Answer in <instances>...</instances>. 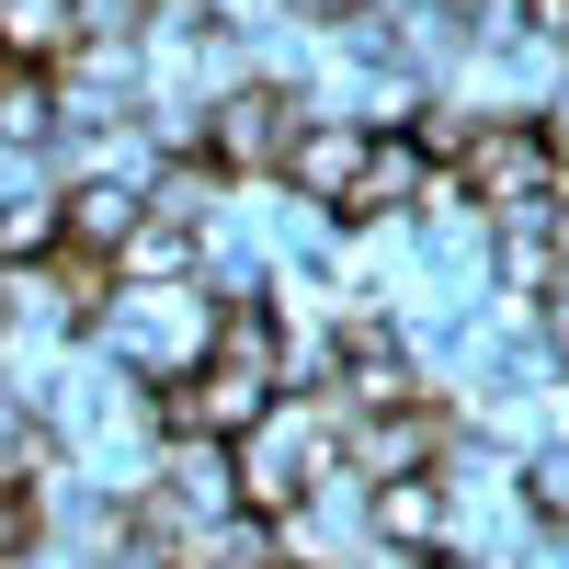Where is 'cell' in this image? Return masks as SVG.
<instances>
[{"mask_svg": "<svg viewBox=\"0 0 569 569\" xmlns=\"http://www.w3.org/2000/svg\"><path fill=\"white\" fill-rule=\"evenodd\" d=\"M547 251L569 262V194H547Z\"/></svg>", "mask_w": 569, "mask_h": 569, "instance_id": "4fadbf2b", "label": "cell"}, {"mask_svg": "<svg viewBox=\"0 0 569 569\" xmlns=\"http://www.w3.org/2000/svg\"><path fill=\"white\" fill-rule=\"evenodd\" d=\"M297 126H308V103L284 80H228L217 103H206V160L217 171H284Z\"/></svg>", "mask_w": 569, "mask_h": 569, "instance_id": "3957f363", "label": "cell"}, {"mask_svg": "<svg viewBox=\"0 0 569 569\" xmlns=\"http://www.w3.org/2000/svg\"><path fill=\"white\" fill-rule=\"evenodd\" d=\"M365 525H376V547H399V558H445V547H456V490L433 479V467L376 479V490H365Z\"/></svg>", "mask_w": 569, "mask_h": 569, "instance_id": "5b68a950", "label": "cell"}, {"mask_svg": "<svg viewBox=\"0 0 569 569\" xmlns=\"http://www.w3.org/2000/svg\"><path fill=\"white\" fill-rule=\"evenodd\" d=\"M536 330H547V342H558V353H569V262H558V273H547V297H536Z\"/></svg>", "mask_w": 569, "mask_h": 569, "instance_id": "7c38bea8", "label": "cell"}, {"mask_svg": "<svg viewBox=\"0 0 569 569\" xmlns=\"http://www.w3.org/2000/svg\"><path fill=\"white\" fill-rule=\"evenodd\" d=\"M46 251H58V194H34V182L0 194V262H46Z\"/></svg>", "mask_w": 569, "mask_h": 569, "instance_id": "30bf717a", "label": "cell"}, {"mask_svg": "<svg viewBox=\"0 0 569 569\" xmlns=\"http://www.w3.org/2000/svg\"><path fill=\"white\" fill-rule=\"evenodd\" d=\"M273 569H297V558H273Z\"/></svg>", "mask_w": 569, "mask_h": 569, "instance_id": "9a60e30c", "label": "cell"}, {"mask_svg": "<svg viewBox=\"0 0 569 569\" xmlns=\"http://www.w3.org/2000/svg\"><path fill=\"white\" fill-rule=\"evenodd\" d=\"M421 194H433V160L410 149V126H365V160H353V194H342V217L388 228V217H410Z\"/></svg>", "mask_w": 569, "mask_h": 569, "instance_id": "8992f818", "label": "cell"}, {"mask_svg": "<svg viewBox=\"0 0 569 569\" xmlns=\"http://www.w3.org/2000/svg\"><path fill=\"white\" fill-rule=\"evenodd\" d=\"M353 160H365V126L353 114H308L297 149H284V194H297V206H342L353 194Z\"/></svg>", "mask_w": 569, "mask_h": 569, "instance_id": "52a82bcc", "label": "cell"}, {"mask_svg": "<svg viewBox=\"0 0 569 569\" xmlns=\"http://www.w3.org/2000/svg\"><path fill=\"white\" fill-rule=\"evenodd\" d=\"M525 501L547 512V525H569V456H536L525 467Z\"/></svg>", "mask_w": 569, "mask_h": 569, "instance_id": "8fae6325", "label": "cell"}, {"mask_svg": "<svg viewBox=\"0 0 569 569\" xmlns=\"http://www.w3.org/2000/svg\"><path fill=\"white\" fill-rule=\"evenodd\" d=\"M91 330H103L137 376H194L206 365V330H217V297H194V284H114V308Z\"/></svg>", "mask_w": 569, "mask_h": 569, "instance_id": "7a4b0ae2", "label": "cell"}, {"mask_svg": "<svg viewBox=\"0 0 569 569\" xmlns=\"http://www.w3.org/2000/svg\"><path fill=\"white\" fill-rule=\"evenodd\" d=\"M160 501H171V512H194V525L240 512V456L206 445V433H182V445H171V467H160Z\"/></svg>", "mask_w": 569, "mask_h": 569, "instance_id": "ba28073f", "label": "cell"}, {"mask_svg": "<svg viewBox=\"0 0 569 569\" xmlns=\"http://www.w3.org/2000/svg\"><path fill=\"white\" fill-rule=\"evenodd\" d=\"M558 149H547V126H525V114H490L479 137H467V160H456V206H479V217H547V194H558Z\"/></svg>", "mask_w": 569, "mask_h": 569, "instance_id": "6da1fadb", "label": "cell"}, {"mask_svg": "<svg viewBox=\"0 0 569 569\" xmlns=\"http://www.w3.org/2000/svg\"><path fill=\"white\" fill-rule=\"evenodd\" d=\"M456 445V421L433 399H399V410H353L342 421V467L353 479H410V467H433Z\"/></svg>", "mask_w": 569, "mask_h": 569, "instance_id": "277c9868", "label": "cell"}, {"mask_svg": "<svg viewBox=\"0 0 569 569\" xmlns=\"http://www.w3.org/2000/svg\"><path fill=\"white\" fill-rule=\"evenodd\" d=\"M0 137H12V149H46V137H58V80L46 69L0 58Z\"/></svg>", "mask_w": 569, "mask_h": 569, "instance_id": "9c48e42d", "label": "cell"}, {"mask_svg": "<svg viewBox=\"0 0 569 569\" xmlns=\"http://www.w3.org/2000/svg\"><path fill=\"white\" fill-rule=\"evenodd\" d=\"M365 569H433V558H399V547H376V558H365Z\"/></svg>", "mask_w": 569, "mask_h": 569, "instance_id": "5bb4252c", "label": "cell"}]
</instances>
